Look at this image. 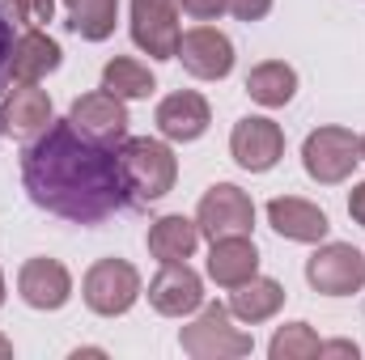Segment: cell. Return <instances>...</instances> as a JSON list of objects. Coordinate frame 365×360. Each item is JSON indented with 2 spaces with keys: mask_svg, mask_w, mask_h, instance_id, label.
Masks as SVG:
<instances>
[{
  "mask_svg": "<svg viewBox=\"0 0 365 360\" xmlns=\"http://www.w3.org/2000/svg\"><path fill=\"white\" fill-rule=\"evenodd\" d=\"M21 182L30 199L73 225H98L132 203L119 153L81 136L68 119L47 123L21 153Z\"/></svg>",
  "mask_w": 365,
  "mask_h": 360,
  "instance_id": "cell-1",
  "label": "cell"
},
{
  "mask_svg": "<svg viewBox=\"0 0 365 360\" xmlns=\"http://www.w3.org/2000/svg\"><path fill=\"white\" fill-rule=\"evenodd\" d=\"M119 170H123V182H128V195L136 203H153L162 195L175 191V179H179V162L175 153L153 140V136H128L119 149Z\"/></svg>",
  "mask_w": 365,
  "mask_h": 360,
  "instance_id": "cell-2",
  "label": "cell"
},
{
  "mask_svg": "<svg viewBox=\"0 0 365 360\" xmlns=\"http://www.w3.org/2000/svg\"><path fill=\"white\" fill-rule=\"evenodd\" d=\"M179 344H182V352L195 360H234V356H247L255 348L251 335L234 327L225 305H204L200 318L179 331Z\"/></svg>",
  "mask_w": 365,
  "mask_h": 360,
  "instance_id": "cell-3",
  "label": "cell"
},
{
  "mask_svg": "<svg viewBox=\"0 0 365 360\" xmlns=\"http://www.w3.org/2000/svg\"><path fill=\"white\" fill-rule=\"evenodd\" d=\"M357 162H361V140H357L349 127H319V132H310L306 144H302V166H306V174L314 182H323V186L344 182L357 170Z\"/></svg>",
  "mask_w": 365,
  "mask_h": 360,
  "instance_id": "cell-4",
  "label": "cell"
},
{
  "mask_svg": "<svg viewBox=\"0 0 365 360\" xmlns=\"http://www.w3.org/2000/svg\"><path fill=\"white\" fill-rule=\"evenodd\" d=\"M81 292H86V305L98 318H119L140 297V271L128 259H98L81 280Z\"/></svg>",
  "mask_w": 365,
  "mask_h": 360,
  "instance_id": "cell-5",
  "label": "cell"
},
{
  "mask_svg": "<svg viewBox=\"0 0 365 360\" xmlns=\"http://www.w3.org/2000/svg\"><path fill=\"white\" fill-rule=\"evenodd\" d=\"M306 280L323 297H353L365 284V255L349 242H327V246H319L310 255Z\"/></svg>",
  "mask_w": 365,
  "mask_h": 360,
  "instance_id": "cell-6",
  "label": "cell"
},
{
  "mask_svg": "<svg viewBox=\"0 0 365 360\" xmlns=\"http://www.w3.org/2000/svg\"><path fill=\"white\" fill-rule=\"evenodd\" d=\"M195 225H200V233L204 238H234V233H251V225H255V203H251V195L242 191V186H234V182H217V186H208L204 191V199H200V208H195Z\"/></svg>",
  "mask_w": 365,
  "mask_h": 360,
  "instance_id": "cell-7",
  "label": "cell"
},
{
  "mask_svg": "<svg viewBox=\"0 0 365 360\" xmlns=\"http://www.w3.org/2000/svg\"><path fill=\"white\" fill-rule=\"evenodd\" d=\"M179 34V0H132V38L145 55L175 60Z\"/></svg>",
  "mask_w": 365,
  "mask_h": 360,
  "instance_id": "cell-8",
  "label": "cell"
},
{
  "mask_svg": "<svg viewBox=\"0 0 365 360\" xmlns=\"http://www.w3.org/2000/svg\"><path fill=\"white\" fill-rule=\"evenodd\" d=\"M230 153H234V162L242 170L268 174L276 162L284 157V132L276 127L272 119H264V115H247L230 132Z\"/></svg>",
  "mask_w": 365,
  "mask_h": 360,
  "instance_id": "cell-9",
  "label": "cell"
},
{
  "mask_svg": "<svg viewBox=\"0 0 365 360\" xmlns=\"http://www.w3.org/2000/svg\"><path fill=\"white\" fill-rule=\"evenodd\" d=\"M68 123L81 136L106 144V149H119L128 140V106H123V97H115V93H106V90L77 97L73 110H68Z\"/></svg>",
  "mask_w": 365,
  "mask_h": 360,
  "instance_id": "cell-10",
  "label": "cell"
},
{
  "mask_svg": "<svg viewBox=\"0 0 365 360\" xmlns=\"http://www.w3.org/2000/svg\"><path fill=\"white\" fill-rule=\"evenodd\" d=\"M175 60H182V68L200 81H225L234 73V43L212 26H195V30L179 34Z\"/></svg>",
  "mask_w": 365,
  "mask_h": 360,
  "instance_id": "cell-11",
  "label": "cell"
},
{
  "mask_svg": "<svg viewBox=\"0 0 365 360\" xmlns=\"http://www.w3.org/2000/svg\"><path fill=\"white\" fill-rule=\"evenodd\" d=\"M17 292L30 309H60L73 297V275L60 259H26L17 271Z\"/></svg>",
  "mask_w": 365,
  "mask_h": 360,
  "instance_id": "cell-12",
  "label": "cell"
},
{
  "mask_svg": "<svg viewBox=\"0 0 365 360\" xmlns=\"http://www.w3.org/2000/svg\"><path fill=\"white\" fill-rule=\"evenodd\" d=\"M149 305L166 318H182L204 305V284L187 263H162V271L149 280Z\"/></svg>",
  "mask_w": 365,
  "mask_h": 360,
  "instance_id": "cell-13",
  "label": "cell"
},
{
  "mask_svg": "<svg viewBox=\"0 0 365 360\" xmlns=\"http://www.w3.org/2000/svg\"><path fill=\"white\" fill-rule=\"evenodd\" d=\"M208 123H212V110H208V102L200 93L179 90V93H170V97L158 102V132L166 140H175V144L200 140L208 132Z\"/></svg>",
  "mask_w": 365,
  "mask_h": 360,
  "instance_id": "cell-14",
  "label": "cell"
},
{
  "mask_svg": "<svg viewBox=\"0 0 365 360\" xmlns=\"http://www.w3.org/2000/svg\"><path fill=\"white\" fill-rule=\"evenodd\" d=\"M268 225L289 242H323L331 229L327 212L310 199H297V195H276L268 203Z\"/></svg>",
  "mask_w": 365,
  "mask_h": 360,
  "instance_id": "cell-15",
  "label": "cell"
},
{
  "mask_svg": "<svg viewBox=\"0 0 365 360\" xmlns=\"http://www.w3.org/2000/svg\"><path fill=\"white\" fill-rule=\"evenodd\" d=\"M208 275L221 284V288H238L242 280L259 275V250L247 233H234V238H217L212 250H208Z\"/></svg>",
  "mask_w": 365,
  "mask_h": 360,
  "instance_id": "cell-16",
  "label": "cell"
},
{
  "mask_svg": "<svg viewBox=\"0 0 365 360\" xmlns=\"http://www.w3.org/2000/svg\"><path fill=\"white\" fill-rule=\"evenodd\" d=\"M195 246H200V225L179 216V212L158 216L149 229V255L158 263H187L195 255Z\"/></svg>",
  "mask_w": 365,
  "mask_h": 360,
  "instance_id": "cell-17",
  "label": "cell"
},
{
  "mask_svg": "<svg viewBox=\"0 0 365 360\" xmlns=\"http://www.w3.org/2000/svg\"><path fill=\"white\" fill-rule=\"evenodd\" d=\"M60 43L56 38H47L43 30H30V34H21L17 38V47H13V77L21 81V85H34V81H43L47 73H56L60 68Z\"/></svg>",
  "mask_w": 365,
  "mask_h": 360,
  "instance_id": "cell-18",
  "label": "cell"
},
{
  "mask_svg": "<svg viewBox=\"0 0 365 360\" xmlns=\"http://www.w3.org/2000/svg\"><path fill=\"white\" fill-rule=\"evenodd\" d=\"M284 305V288L268 280V275H251V280H242L234 292H230V314L234 318H242V322H268L276 309Z\"/></svg>",
  "mask_w": 365,
  "mask_h": 360,
  "instance_id": "cell-19",
  "label": "cell"
},
{
  "mask_svg": "<svg viewBox=\"0 0 365 360\" xmlns=\"http://www.w3.org/2000/svg\"><path fill=\"white\" fill-rule=\"evenodd\" d=\"M0 119H4V127L17 132V136L43 132V127L51 123V97H47L43 90H34V85H17V90L4 97Z\"/></svg>",
  "mask_w": 365,
  "mask_h": 360,
  "instance_id": "cell-20",
  "label": "cell"
},
{
  "mask_svg": "<svg viewBox=\"0 0 365 360\" xmlns=\"http://www.w3.org/2000/svg\"><path fill=\"white\" fill-rule=\"evenodd\" d=\"M247 93H251V102H259V106H284V102H293V93H297V73L284 64V60H268V64H255L251 73H247Z\"/></svg>",
  "mask_w": 365,
  "mask_h": 360,
  "instance_id": "cell-21",
  "label": "cell"
},
{
  "mask_svg": "<svg viewBox=\"0 0 365 360\" xmlns=\"http://www.w3.org/2000/svg\"><path fill=\"white\" fill-rule=\"evenodd\" d=\"M64 9H68V30L81 34L86 43H102L115 34L119 0H64Z\"/></svg>",
  "mask_w": 365,
  "mask_h": 360,
  "instance_id": "cell-22",
  "label": "cell"
},
{
  "mask_svg": "<svg viewBox=\"0 0 365 360\" xmlns=\"http://www.w3.org/2000/svg\"><path fill=\"white\" fill-rule=\"evenodd\" d=\"M102 90L128 102V97H149V93L158 90V81H153V73H149L145 64H136V60H128V55H115V60L102 68Z\"/></svg>",
  "mask_w": 365,
  "mask_h": 360,
  "instance_id": "cell-23",
  "label": "cell"
},
{
  "mask_svg": "<svg viewBox=\"0 0 365 360\" xmlns=\"http://www.w3.org/2000/svg\"><path fill=\"white\" fill-rule=\"evenodd\" d=\"M319 348H323V339L306 322H284L272 335V344H268V356L272 360H310V356H319Z\"/></svg>",
  "mask_w": 365,
  "mask_h": 360,
  "instance_id": "cell-24",
  "label": "cell"
},
{
  "mask_svg": "<svg viewBox=\"0 0 365 360\" xmlns=\"http://www.w3.org/2000/svg\"><path fill=\"white\" fill-rule=\"evenodd\" d=\"M13 47H17V34H13L9 0H0V90H4V81L13 77Z\"/></svg>",
  "mask_w": 365,
  "mask_h": 360,
  "instance_id": "cell-25",
  "label": "cell"
},
{
  "mask_svg": "<svg viewBox=\"0 0 365 360\" xmlns=\"http://www.w3.org/2000/svg\"><path fill=\"white\" fill-rule=\"evenodd\" d=\"M13 17L26 21V26H47L51 13H56V0H9Z\"/></svg>",
  "mask_w": 365,
  "mask_h": 360,
  "instance_id": "cell-26",
  "label": "cell"
},
{
  "mask_svg": "<svg viewBox=\"0 0 365 360\" xmlns=\"http://www.w3.org/2000/svg\"><path fill=\"white\" fill-rule=\"evenodd\" d=\"M182 9L191 17H200V21H212V17L230 13V0H182Z\"/></svg>",
  "mask_w": 365,
  "mask_h": 360,
  "instance_id": "cell-27",
  "label": "cell"
},
{
  "mask_svg": "<svg viewBox=\"0 0 365 360\" xmlns=\"http://www.w3.org/2000/svg\"><path fill=\"white\" fill-rule=\"evenodd\" d=\"M268 9H272V0H230V13L238 21H259V17H268Z\"/></svg>",
  "mask_w": 365,
  "mask_h": 360,
  "instance_id": "cell-28",
  "label": "cell"
},
{
  "mask_svg": "<svg viewBox=\"0 0 365 360\" xmlns=\"http://www.w3.org/2000/svg\"><path fill=\"white\" fill-rule=\"evenodd\" d=\"M349 216L365 229V182H357V186H353V195H349Z\"/></svg>",
  "mask_w": 365,
  "mask_h": 360,
  "instance_id": "cell-29",
  "label": "cell"
},
{
  "mask_svg": "<svg viewBox=\"0 0 365 360\" xmlns=\"http://www.w3.org/2000/svg\"><path fill=\"white\" fill-rule=\"evenodd\" d=\"M319 356H353V360H357V344L336 339V344H323V348H319Z\"/></svg>",
  "mask_w": 365,
  "mask_h": 360,
  "instance_id": "cell-30",
  "label": "cell"
},
{
  "mask_svg": "<svg viewBox=\"0 0 365 360\" xmlns=\"http://www.w3.org/2000/svg\"><path fill=\"white\" fill-rule=\"evenodd\" d=\"M9 356H13V344H9V339L0 335V360H9Z\"/></svg>",
  "mask_w": 365,
  "mask_h": 360,
  "instance_id": "cell-31",
  "label": "cell"
},
{
  "mask_svg": "<svg viewBox=\"0 0 365 360\" xmlns=\"http://www.w3.org/2000/svg\"><path fill=\"white\" fill-rule=\"evenodd\" d=\"M0 305H4V275H0Z\"/></svg>",
  "mask_w": 365,
  "mask_h": 360,
  "instance_id": "cell-32",
  "label": "cell"
},
{
  "mask_svg": "<svg viewBox=\"0 0 365 360\" xmlns=\"http://www.w3.org/2000/svg\"><path fill=\"white\" fill-rule=\"evenodd\" d=\"M361 162H365V136H361Z\"/></svg>",
  "mask_w": 365,
  "mask_h": 360,
  "instance_id": "cell-33",
  "label": "cell"
},
{
  "mask_svg": "<svg viewBox=\"0 0 365 360\" xmlns=\"http://www.w3.org/2000/svg\"><path fill=\"white\" fill-rule=\"evenodd\" d=\"M0 136H4V119H0Z\"/></svg>",
  "mask_w": 365,
  "mask_h": 360,
  "instance_id": "cell-34",
  "label": "cell"
}]
</instances>
